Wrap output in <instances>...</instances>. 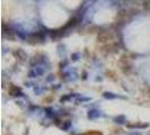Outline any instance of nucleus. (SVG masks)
Segmentation results:
<instances>
[{"mask_svg": "<svg viewBox=\"0 0 150 135\" xmlns=\"http://www.w3.org/2000/svg\"><path fill=\"white\" fill-rule=\"evenodd\" d=\"M85 135H102V134H100V133H98V132H94V131H93V132H88V133H86Z\"/></svg>", "mask_w": 150, "mask_h": 135, "instance_id": "1", "label": "nucleus"}]
</instances>
